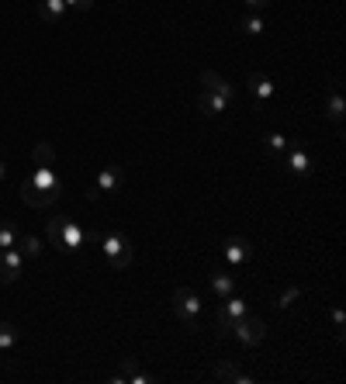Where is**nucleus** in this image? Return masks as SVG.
Wrapping results in <instances>:
<instances>
[{"mask_svg":"<svg viewBox=\"0 0 346 384\" xmlns=\"http://www.w3.org/2000/svg\"><path fill=\"white\" fill-rule=\"evenodd\" d=\"M333 322H336V343H343V308H333Z\"/></svg>","mask_w":346,"mask_h":384,"instance_id":"obj_27","label":"nucleus"},{"mask_svg":"<svg viewBox=\"0 0 346 384\" xmlns=\"http://www.w3.org/2000/svg\"><path fill=\"white\" fill-rule=\"evenodd\" d=\"M21 201H25L28 208H39V212H42V208H52V205H56L59 198L45 194V191H39V187H35L32 180H25V184H21Z\"/></svg>","mask_w":346,"mask_h":384,"instance_id":"obj_10","label":"nucleus"},{"mask_svg":"<svg viewBox=\"0 0 346 384\" xmlns=\"http://www.w3.org/2000/svg\"><path fill=\"white\" fill-rule=\"evenodd\" d=\"M32 160H35V167H52V163H56V149H52L49 142H39V146L32 149Z\"/></svg>","mask_w":346,"mask_h":384,"instance_id":"obj_21","label":"nucleus"},{"mask_svg":"<svg viewBox=\"0 0 346 384\" xmlns=\"http://www.w3.org/2000/svg\"><path fill=\"white\" fill-rule=\"evenodd\" d=\"M63 222H66V215H56V218L45 222V236H49V243L56 250H63Z\"/></svg>","mask_w":346,"mask_h":384,"instance_id":"obj_20","label":"nucleus"},{"mask_svg":"<svg viewBox=\"0 0 346 384\" xmlns=\"http://www.w3.org/2000/svg\"><path fill=\"white\" fill-rule=\"evenodd\" d=\"M4 177H7V167H4V163H0V180H4Z\"/></svg>","mask_w":346,"mask_h":384,"instance_id":"obj_31","label":"nucleus"},{"mask_svg":"<svg viewBox=\"0 0 346 384\" xmlns=\"http://www.w3.org/2000/svg\"><path fill=\"white\" fill-rule=\"evenodd\" d=\"M239 28H243V35H253V39H257V35H263V28H267V25H263V18H260V14H250V18H243V21H239Z\"/></svg>","mask_w":346,"mask_h":384,"instance_id":"obj_23","label":"nucleus"},{"mask_svg":"<svg viewBox=\"0 0 346 384\" xmlns=\"http://www.w3.org/2000/svg\"><path fill=\"white\" fill-rule=\"evenodd\" d=\"M222 253H225V260H229L232 267H239V263H246V260L253 256V246H250V239H243V236H229V239L222 243Z\"/></svg>","mask_w":346,"mask_h":384,"instance_id":"obj_7","label":"nucleus"},{"mask_svg":"<svg viewBox=\"0 0 346 384\" xmlns=\"http://www.w3.org/2000/svg\"><path fill=\"white\" fill-rule=\"evenodd\" d=\"M246 312H250V308H246V301L229 295L225 305L218 308V319H215V322H218V336H232V322H236V319H243Z\"/></svg>","mask_w":346,"mask_h":384,"instance_id":"obj_4","label":"nucleus"},{"mask_svg":"<svg viewBox=\"0 0 346 384\" xmlns=\"http://www.w3.org/2000/svg\"><path fill=\"white\" fill-rule=\"evenodd\" d=\"M84 243H86V232L77 222L66 218V222H63V250H59V253H73V250H80Z\"/></svg>","mask_w":346,"mask_h":384,"instance_id":"obj_12","label":"nucleus"},{"mask_svg":"<svg viewBox=\"0 0 346 384\" xmlns=\"http://www.w3.org/2000/svg\"><path fill=\"white\" fill-rule=\"evenodd\" d=\"M212 291H215L218 298H229V295L236 291V277L225 274V270H215V277H212Z\"/></svg>","mask_w":346,"mask_h":384,"instance_id":"obj_18","label":"nucleus"},{"mask_svg":"<svg viewBox=\"0 0 346 384\" xmlns=\"http://www.w3.org/2000/svg\"><path fill=\"white\" fill-rule=\"evenodd\" d=\"M326 115H329V122H333V125H343L346 101H343V94H340V80H333V84H329V97H326Z\"/></svg>","mask_w":346,"mask_h":384,"instance_id":"obj_11","label":"nucleus"},{"mask_svg":"<svg viewBox=\"0 0 346 384\" xmlns=\"http://www.w3.org/2000/svg\"><path fill=\"white\" fill-rule=\"evenodd\" d=\"M66 7H77V11H90L94 0H66Z\"/></svg>","mask_w":346,"mask_h":384,"instance_id":"obj_28","label":"nucleus"},{"mask_svg":"<svg viewBox=\"0 0 346 384\" xmlns=\"http://www.w3.org/2000/svg\"><path fill=\"white\" fill-rule=\"evenodd\" d=\"M246 7H253V11H267L270 7V0H243Z\"/></svg>","mask_w":346,"mask_h":384,"instance_id":"obj_29","label":"nucleus"},{"mask_svg":"<svg viewBox=\"0 0 346 384\" xmlns=\"http://www.w3.org/2000/svg\"><path fill=\"white\" fill-rule=\"evenodd\" d=\"M298 298H302V288H288V291L277 298V305H281V308H291V305H295Z\"/></svg>","mask_w":346,"mask_h":384,"instance_id":"obj_26","label":"nucleus"},{"mask_svg":"<svg viewBox=\"0 0 346 384\" xmlns=\"http://www.w3.org/2000/svg\"><path fill=\"white\" fill-rule=\"evenodd\" d=\"M284 153H288V156H284V167L291 173H298V177L312 173V160H308V153H305L302 146H288Z\"/></svg>","mask_w":346,"mask_h":384,"instance_id":"obj_13","label":"nucleus"},{"mask_svg":"<svg viewBox=\"0 0 346 384\" xmlns=\"http://www.w3.org/2000/svg\"><path fill=\"white\" fill-rule=\"evenodd\" d=\"M250 90L257 94V101L263 104V101H270V97H274V80H270L267 73L253 70V73H250Z\"/></svg>","mask_w":346,"mask_h":384,"instance_id":"obj_16","label":"nucleus"},{"mask_svg":"<svg viewBox=\"0 0 346 384\" xmlns=\"http://www.w3.org/2000/svg\"><path fill=\"white\" fill-rule=\"evenodd\" d=\"M101 250H104L108 263H111L115 270H125V267H132V260H135L125 232H104V236H101Z\"/></svg>","mask_w":346,"mask_h":384,"instance_id":"obj_1","label":"nucleus"},{"mask_svg":"<svg viewBox=\"0 0 346 384\" xmlns=\"http://www.w3.org/2000/svg\"><path fill=\"white\" fill-rule=\"evenodd\" d=\"M39 191L45 194H52V198H63V180H59V173L52 170V167H35V173L28 177Z\"/></svg>","mask_w":346,"mask_h":384,"instance_id":"obj_6","label":"nucleus"},{"mask_svg":"<svg viewBox=\"0 0 346 384\" xmlns=\"http://www.w3.org/2000/svg\"><path fill=\"white\" fill-rule=\"evenodd\" d=\"M201 90H215V94L229 97V101H236V97H239V90L229 84L222 73H215V70H201Z\"/></svg>","mask_w":346,"mask_h":384,"instance_id":"obj_8","label":"nucleus"},{"mask_svg":"<svg viewBox=\"0 0 346 384\" xmlns=\"http://www.w3.org/2000/svg\"><path fill=\"white\" fill-rule=\"evenodd\" d=\"M18 346V329L11 322H0V350H14Z\"/></svg>","mask_w":346,"mask_h":384,"instance_id":"obj_24","label":"nucleus"},{"mask_svg":"<svg viewBox=\"0 0 346 384\" xmlns=\"http://www.w3.org/2000/svg\"><path fill=\"white\" fill-rule=\"evenodd\" d=\"M232 336L243 343V346H260V343L267 340V322L260 319V315H243V319H236L232 322Z\"/></svg>","mask_w":346,"mask_h":384,"instance_id":"obj_2","label":"nucleus"},{"mask_svg":"<svg viewBox=\"0 0 346 384\" xmlns=\"http://www.w3.org/2000/svg\"><path fill=\"white\" fill-rule=\"evenodd\" d=\"M35 11H39V18L49 21V25H63L66 14H70L66 0H35Z\"/></svg>","mask_w":346,"mask_h":384,"instance_id":"obj_9","label":"nucleus"},{"mask_svg":"<svg viewBox=\"0 0 346 384\" xmlns=\"http://www.w3.org/2000/svg\"><path fill=\"white\" fill-rule=\"evenodd\" d=\"M288 146H291V142H288L281 132H267V135H263V149H267V153H284Z\"/></svg>","mask_w":346,"mask_h":384,"instance_id":"obj_22","label":"nucleus"},{"mask_svg":"<svg viewBox=\"0 0 346 384\" xmlns=\"http://www.w3.org/2000/svg\"><path fill=\"white\" fill-rule=\"evenodd\" d=\"M18 246V229L14 225H0V250H11Z\"/></svg>","mask_w":346,"mask_h":384,"instance_id":"obj_25","label":"nucleus"},{"mask_svg":"<svg viewBox=\"0 0 346 384\" xmlns=\"http://www.w3.org/2000/svg\"><path fill=\"white\" fill-rule=\"evenodd\" d=\"M18 250H21L25 260H35V256H42V239L25 232V236H18Z\"/></svg>","mask_w":346,"mask_h":384,"instance_id":"obj_19","label":"nucleus"},{"mask_svg":"<svg viewBox=\"0 0 346 384\" xmlns=\"http://www.w3.org/2000/svg\"><path fill=\"white\" fill-rule=\"evenodd\" d=\"M201 298L191 291V288H177L173 291V312H177V319H184L191 329H198V319H201Z\"/></svg>","mask_w":346,"mask_h":384,"instance_id":"obj_3","label":"nucleus"},{"mask_svg":"<svg viewBox=\"0 0 346 384\" xmlns=\"http://www.w3.org/2000/svg\"><path fill=\"white\" fill-rule=\"evenodd\" d=\"M21 263H25V256H21L18 246L0 250V284H14L21 277Z\"/></svg>","mask_w":346,"mask_h":384,"instance_id":"obj_5","label":"nucleus"},{"mask_svg":"<svg viewBox=\"0 0 346 384\" xmlns=\"http://www.w3.org/2000/svg\"><path fill=\"white\" fill-rule=\"evenodd\" d=\"M215 378H218V381H232V384H253V381H257L253 374L239 371V367H236V364H229V360L215 364Z\"/></svg>","mask_w":346,"mask_h":384,"instance_id":"obj_15","label":"nucleus"},{"mask_svg":"<svg viewBox=\"0 0 346 384\" xmlns=\"http://www.w3.org/2000/svg\"><path fill=\"white\" fill-rule=\"evenodd\" d=\"M229 104H232V101L222 97V94H215V90H201V94H198V108H201V115H222Z\"/></svg>","mask_w":346,"mask_h":384,"instance_id":"obj_14","label":"nucleus"},{"mask_svg":"<svg viewBox=\"0 0 346 384\" xmlns=\"http://www.w3.org/2000/svg\"><path fill=\"white\" fill-rule=\"evenodd\" d=\"M122 187V170L118 167H104V170L97 173V191L101 194H115Z\"/></svg>","mask_w":346,"mask_h":384,"instance_id":"obj_17","label":"nucleus"},{"mask_svg":"<svg viewBox=\"0 0 346 384\" xmlns=\"http://www.w3.org/2000/svg\"><path fill=\"white\" fill-rule=\"evenodd\" d=\"M97 198H101V191H97V184H94V187H86V201H97Z\"/></svg>","mask_w":346,"mask_h":384,"instance_id":"obj_30","label":"nucleus"}]
</instances>
